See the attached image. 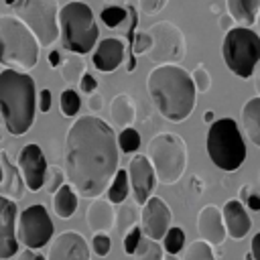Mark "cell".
<instances>
[{
	"mask_svg": "<svg viewBox=\"0 0 260 260\" xmlns=\"http://www.w3.org/2000/svg\"><path fill=\"white\" fill-rule=\"evenodd\" d=\"M118 140L114 128L93 116H77L65 134L63 173L77 197L95 199L106 193L118 167Z\"/></svg>",
	"mask_w": 260,
	"mask_h": 260,
	"instance_id": "cell-1",
	"label": "cell"
},
{
	"mask_svg": "<svg viewBox=\"0 0 260 260\" xmlns=\"http://www.w3.org/2000/svg\"><path fill=\"white\" fill-rule=\"evenodd\" d=\"M146 89L156 112L173 122H185L197 104V89L191 75L179 65H156L146 77Z\"/></svg>",
	"mask_w": 260,
	"mask_h": 260,
	"instance_id": "cell-2",
	"label": "cell"
},
{
	"mask_svg": "<svg viewBox=\"0 0 260 260\" xmlns=\"http://www.w3.org/2000/svg\"><path fill=\"white\" fill-rule=\"evenodd\" d=\"M0 116L12 136L30 130L37 116V87L28 73L16 69L0 71Z\"/></svg>",
	"mask_w": 260,
	"mask_h": 260,
	"instance_id": "cell-3",
	"label": "cell"
},
{
	"mask_svg": "<svg viewBox=\"0 0 260 260\" xmlns=\"http://www.w3.org/2000/svg\"><path fill=\"white\" fill-rule=\"evenodd\" d=\"M39 41L14 14H0V65L28 73L39 61Z\"/></svg>",
	"mask_w": 260,
	"mask_h": 260,
	"instance_id": "cell-4",
	"label": "cell"
},
{
	"mask_svg": "<svg viewBox=\"0 0 260 260\" xmlns=\"http://www.w3.org/2000/svg\"><path fill=\"white\" fill-rule=\"evenodd\" d=\"M59 39L73 55H87L100 39V28L85 2L71 0L59 8Z\"/></svg>",
	"mask_w": 260,
	"mask_h": 260,
	"instance_id": "cell-5",
	"label": "cell"
},
{
	"mask_svg": "<svg viewBox=\"0 0 260 260\" xmlns=\"http://www.w3.org/2000/svg\"><path fill=\"white\" fill-rule=\"evenodd\" d=\"M146 156L154 169L156 183L175 185L183 179L189 162V150L181 134L177 132H158L148 140Z\"/></svg>",
	"mask_w": 260,
	"mask_h": 260,
	"instance_id": "cell-6",
	"label": "cell"
},
{
	"mask_svg": "<svg viewBox=\"0 0 260 260\" xmlns=\"http://www.w3.org/2000/svg\"><path fill=\"white\" fill-rule=\"evenodd\" d=\"M205 150L217 169L225 173L238 171L246 160V142L236 120L219 118L213 124H209Z\"/></svg>",
	"mask_w": 260,
	"mask_h": 260,
	"instance_id": "cell-7",
	"label": "cell"
},
{
	"mask_svg": "<svg viewBox=\"0 0 260 260\" xmlns=\"http://www.w3.org/2000/svg\"><path fill=\"white\" fill-rule=\"evenodd\" d=\"M221 55L225 67L236 77L248 79L254 75L260 63V37L256 30L246 26H234L225 32L221 43Z\"/></svg>",
	"mask_w": 260,
	"mask_h": 260,
	"instance_id": "cell-8",
	"label": "cell"
},
{
	"mask_svg": "<svg viewBox=\"0 0 260 260\" xmlns=\"http://www.w3.org/2000/svg\"><path fill=\"white\" fill-rule=\"evenodd\" d=\"M35 35L41 49H49L59 39V2L57 0H16L12 12Z\"/></svg>",
	"mask_w": 260,
	"mask_h": 260,
	"instance_id": "cell-9",
	"label": "cell"
},
{
	"mask_svg": "<svg viewBox=\"0 0 260 260\" xmlns=\"http://www.w3.org/2000/svg\"><path fill=\"white\" fill-rule=\"evenodd\" d=\"M150 37L148 59L154 65H179L185 57L187 41L183 30L171 20H158L146 28Z\"/></svg>",
	"mask_w": 260,
	"mask_h": 260,
	"instance_id": "cell-10",
	"label": "cell"
},
{
	"mask_svg": "<svg viewBox=\"0 0 260 260\" xmlns=\"http://www.w3.org/2000/svg\"><path fill=\"white\" fill-rule=\"evenodd\" d=\"M16 240L28 250H41L53 240V219L45 205L35 203L16 215Z\"/></svg>",
	"mask_w": 260,
	"mask_h": 260,
	"instance_id": "cell-11",
	"label": "cell"
},
{
	"mask_svg": "<svg viewBox=\"0 0 260 260\" xmlns=\"http://www.w3.org/2000/svg\"><path fill=\"white\" fill-rule=\"evenodd\" d=\"M128 183H130V195L136 205H144L148 197H152V191L156 187V175L146 154H134L128 162Z\"/></svg>",
	"mask_w": 260,
	"mask_h": 260,
	"instance_id": "cell-12",
	"label": "cell"
},
{
	"mask_svg": "<svg viewBox=\"0 0 260 260\" xmlns=\"http://www.w3.org/2000/svg\"><path fill=\"white\" fill-rule=\"evenodd\" d=\"M18 171L22 175V181H24V187L32 193L41 191L43 185H45V175H47V158H45V152L41 150L39 144L35 142H28L20 148L18 152Z\"/></svg>",
	"mask_w": 260,
	"mask_h": 260,
	"instance_id": "cell-13",
	"label": "cell"
},
{
	"mask_svg": "<svg viewBox=\"0 0 260 260\" xmlns=\"http://www.w3.org/2000/svg\"><path fill=\"white\" fill-rule=\"evenodd\" d=\"M173 221V211L171 207L156 195L148 197V201L140 209V230L146 238L160 242L167 230L171 228Z\"/></svg>",
	"mask_w": 260,
	"mask_h": 260,
	"instance_id": "cell-14",
	"label": "cell"
},
{
	"mask_svg": "<svg viewBox=\"0 0 260 260\" xmlns=\"http://www.w3.org/2000/svg\"><path fill=\"white\" fill-rule=\"evenodd\" d=\"M45 258L47 260H91V254L83 234L67 230L57 234V238L49 242V252Z\"/></svg>",
	"mask_w": 260,
	"mask_h": 260,
	"instance_id": "cell-15",
	"label": "cell"
},
{
	"mask_svg": "<svg viewBox=\"0 0 260 260\" xmlns=\"http://www.w3.org/2000/svg\"><path fill=\"white\" fill-rule=\"evenodd\" d=\"M16 215V201L0 195V260H8L18 254Z\"/></svg>",
	"mask_w": 260,
	"mask_h": 260,
	"instance_id": "cell-16",
	"label": "cell"
},
{
	"mask_svg": "<svg viewBox=\"0 0 260 260\" xmlns=\"http://www.w3.org/2000/svg\"><path fill=\"white\" fill-rule=\"evenodd\" d=\"M126 45L124 41L116 37H106L98 41V45L91 51V65L102 73H112L124 63Z\"/></svg>",
	"mask_w": 260,
	"mask_h": 260,
	"instance_id": "cell-17",
	"label": "cell"
},
{
	"mask_svg": "<svg viewBox=\"0 0 260 260\" xmlns=\"http://www.w3.org/2000/svg\"><path fill=\"white\" fill-rule=\"evenodd\" d=\"M197 232L199 238L211 246H221L228 238L225 225L221 219V209L215 205H203L197 213Z\"/></svg>",
	"mask_w": 260,
	"mask_h": 260,
	"instance_id": "cell-18",
	"label": "cell"
},
{
	"mask_svg": "<svg viewBox=\"0 0 260 260\" xmlns=\"http://www.w3.org/2000/svg\"><path fill=\"white\" fill-rule=\"evenodd\" d=\"M221 219L225 225V234L234 240H242L252 230V217L240 199H230L221 207Z\"/></svg>",
	"mask_w": 260,
	"mask_h": 260,
	"instance_id": "cell-19",
	"label": "cell"
},
{
	"mask_svg": "<svg viewBox=\"0 0 260 260\" xmlns=\"http://www.w3.org/2000/svg\"><path fill=\"white\" fill-rule=\"evenodd\" d=\"M114 219H116V209L108 199L104 197L91 199V203L85 209V223L89 225L91 232L108 234L110 230H114Z\"/></svg>",
	"mask_w": 260,
	"mask_h": 260,
	"instance_id": "cell-20",
	"label": "cell"
},
{
	"mask_svg": "<svg viewBox=\"0 0 260 260\" xmlns=\"http://www.w3.org/2000/svg\"><path fill=\"white\" fill-rule=\"evenodd\" d=\"M0 167H2V183H0V189H2V195L12 199V201H18L24 197V181H22V175L18 171L16 165L10 162L8 154L4 150H0Z\"/></svg>",
	"mask_w": 260,
	"mask_h": 260,
	"instance_id": "cell-21",
	"label": "cell"
},
{
	"mask_svg": "<svg viewBox=\"0 0 260 260\" xmlns=\"http://www.w3.org/2000/svg\"><path fill=\"white\" fill-rule=\"evenodd\" d=\"M110 118L114 122V126L118 128H128L134 124L136 120V104L132 100L130 93L122 91V93H116L110 102Z\"/></svg>",
	"mask_w": 260,
	"mask_h": 260,
	"instance_id": "cell-22",
	"label": "cell"
},
{
	"mask_svg": "<svg viewBox=\"0 0 260 260\" xmlns=\"http://www.w3.org/2000/svg\"><path fill=\"white\" fill-rule=\"evenodd\" d=\"M228 14L236 20V26L250 28L260 12V0H225Z\"/></svg>",
	"mask_w": 260,
	"mask_h": 260,
	"instance_id": "cell-23",
	"label": "cell"
},
{
	"mask_svg": "<svg viewBox=\"0 0 260 260\" xmlns=\"http://www.w3.org/2000/svg\"><path fill=\"white\" fill-rule=\"evenodd\" d=\"M242 128L250 142L260 148V98H250L242 108Z\"/></svg>",
	"mask_w": 260,
	"mask_h": 260,
	"instance_id": "cell-24",
	"label": "cell"
},
{
	"mask_svg": "<svg viewBox=\"0 0 260 260\" xmlns=\"http://www.w3.org/2000/svg\"><path fill=\"white\" fill-rule=\"evenodd\" d=\"M77 193L73 191V187L69 183H63L55 193H53V211L57 217L61 219H69L73 217V213L77 211Z\"/></svg>",
	"mask_w": 260,
	"mask_h": 260,
	"instance_id": "cell-25",
	"label": "cell"
},
{
	"mask_svg": "<svg viewBox=\"0 0 260 260\" xmlns=\"http://www.w3.org/2000/svg\"><path fill=\"white\" fill-rule=\"evenodd\" d=\"M140 219V211L138 205L134 201H124L120 203V209L116 211V219H114V230L118 232V236L122 238L128 230H132L134 225H138Z\"/></svg>",
	"mask_w": 260,
	"mask_h": 260,
	"instance_id": "cell-26",
	"label": "cell"
},
{
	"mask_svg": "<svg viewBox=\"0 0 260 260\" xmlns=\"http://www.w3.org/2000/svg\"><path fill=\"white\" fill-rule=\"evenodd\" d=\"M130 195V183H128V173L126 169H118L116 175L112 177L108 189H106V199L112 203V205H120L128 199Z\"/></svg>",
	"mask_w": 260,
	"mask_h": 260,
	"instance_id": "cell-27",
	"label": "cell"
},
{
	"mask_svg": "<svg viewBox=\"0 0 260 260\" xmlns=\"http://www.w3.org/2000/svg\"><path fill=\"white\" fill-rule=\"evenodd\" d=\"M59 67H61V77L65 83H79L81 75L87 71L81 55H73V53H69V57H65Z\"/></svg>",
	"mask_w": 260,
	"mask_h": 260,
	"instance_id": "cell-28",
	"label": "cell"
},
{
	"mask_svg": "<svg viewBox=\"0 0 260 260\" xmlns=\"http://www.w3.org/2000/svg\"><path fill=\"white\" fill-rule=\"evenodd\" d=\"M134 260H162L165 258V250L160 246V242H154L146 236H142V240L138 242V248L134 250Z\"/></svg>",
	"mask_w": 260,
	"mask_h": 260,
	"instance_id": "cell-29",
	"label": "cell"
},
{
	"mask_svg": "<svg viewBox=\"0 0 260 260\" xmlns=\"http://www.w3.org/2000/svg\"><path fill=\"white\" fill-rule=\"evenodd\" d=\"M160 246L165 250V254H179L185 248V232L179 225H171L167 230V234L160 240Z\"/></svg>",
	"mask_w": 260,
	"mask_h": 260,
	"instance_id": "cell-30",
	"label": "cell"
},
{
	"mask_svg": "<svg viewBox=\"0 0 260 260\" xmlns=\"http://www.w3.org/2000/svg\"><path fill=\"white\" fill-rule=\"evenodd\" d=\"M59 108H61V114L67 116V118H75L81 110V98L75 89L67 87L61 91V98H59Z\"/></svg>",
	"mask_w": 260,
	"mask_h": 260,
	"instance_id": "cell-31",
	"label": "cell"
},
{
	"mask_svg": "<svg viewBox=\"0 0 260 260\" xmlns=\"http://www.w3.org/2000/svg\"><path fill=\"white\" fill-rule=\"evenodd\" d=\"M183 260H217V258H215L213 246L199 238V240H193L187 246V252H185Z\"/></svg>",
	"mask_w": 260,
	"mask_h": 260,
	"instance_id": "cell-32",
	"label": "cell"
},
{
	"mask_svg": "<svg viewBox=\"0 0 260 260\" xmlns=\"http://www.w3.org/2000/svg\"><path fill=\"white\" fill-rule=\"evenodd\" d=\"M116 140H118V150H122L124 154H132V152H136L138 146H140V134H138V130L132 128V126L122 128Z\"/></svg>",
	"mask_w": 260,
	"mask_h": 260,
	"instance_id": "cell-33",
	"label": "cell"
},
{
	"mask_svg": "<svg viewBox=\"0 0 260 260\" xmlns=\"http://www.w3.org/2000/svg\"><path fill=\"white\" fill-rule=\"evenodd\" d=\"M128 16V10L124 6H106L102 12H100V18L102 22L108 26V28H116L120 26Z\"/></svg>",
	"mask_w": 260,
	"mask_h": 260,
	"instance_id": "cell-34",
	"label": "cell"
},
{
	"mask_svg": "<svg viewBox=\"0 0 260 260\" xmlns=\"http://www.w3.org/2000/svg\"><path fill=\"white\" fill-rule=\"evenodd\" d=\"M191 79H193V85H195V89L199 91V93H205L209 87H211V75H209V71L205 69V65L203 63H199L191 73Z\"/></svg>",
	"mask_w": 260,
	"mask_h": 260,
	"instance_id": "cell-35",
	"label": "cell"
},
{
	"mask_svg": "<svg viewBox=\"0 0 260 260\" xmlns=\"http://www.w3.org/2000/svg\"><path fill=\"white\" fill-rule=\"evenodd\" d=\"M65 183V173L61 167H47V175H45V189L53 195L61 185Z\"/></svg>",
	"mask_w": 260,
	"mask_h": 260,
	"instance_id": "cell-36",
	"label": "cell"
},
{
	"mask_svg": "<svg viewBox=\"0 0 260 260\" xmlns=\"http://www.w3.org/2000/svg\"><path fill=\"white\" fill-rule=\"evenodd\" d=\"M91 250H93V254L100 256V258L108 256L110 250H112V238H110L108 234H104V232L93 234V238H91Z\"/></svg>",
	"mask_w": 260,
	"mask_h": 260,
	"instance_id": "cell-37",
	"label": "cell"
},
{
	"mask_svg": "<svg viewBox=\"0 0 260 260\" xmlns=\"http://www.w3.org/2000/svg\"><path fill=\"white\" fill-rule=\"evenodd\" d=\"M240 201L244 203L246 209H250V211H260V195H258L250 185H242V187H240Z\"/></svg>",
	"mask_w": 260,
	"mask_h": 260,
	"instance_id": "cell-38",
	"label": "cell"
},
{
	"mask_svg": "<svg viewBox=\"0 0 260 260\" xmlns=\"http://www.w3.org/2000/svg\"><path fill=\"white\" fill-rule=\"evenodd\" d=\"M142 230L138 228V225H134L132 230H128L124 236H122V246H124V252L128 254V256H132L134 254V250L138 248V242L142 240Z\"/></svg>",
	"mask_w": 260,
	"mask_h": 260,
	"instance_id": "cell-39",
	"label": "cell"
},
{
	"mask_svg": "<svg viewBox=\"0 0 260 260\" xmlns=\"http://www.w3.org/2000/svg\"><path fill=\"white\" fill-rule=\"evenodd\" d=\"M167 2H169V0H138V10H140L142 14L152 16V14H158V12L167 6Z\"/></svg>",
	"mask_w": 260,
	"mask_h": 260,
	"instance_id": "cell-40",
	"label": "cell"
},
{
	"mask_svg": "<svg viewBox=\"0 0 260 260\" xmlns=\"http://www.w3.org/2000/svg\"><path fill=\"white\" fill-rule=\"evenodd\" d=\"M150 37H148V32L146 30H142V32H138L136 37H134V45H132V55L136 57V55H142V53H148V49H150Z\"/></svg>",
	"mask_w": 260,
	"mask_h": 260,
	"instance_id": "cell-41",
	"label": "cell"
},
{
	"mask_svg": "<svg viewBox=\"0 0 260 260\" xmlns=\"http://www.w3.org/2000/svg\"><path fill=\"white\" fill-rule=\"evenodd\" d=\"M98 89V79L89 73V71H85L83 75H81V79H79V91H83L85 95H89V93H93Z\"/></svg>",
	"mask_w": 260,
	"mask_h": 260,
	"instance_id": "cell-42",
	"label": "cell"
},
{
	"mask_svg": "<svg viewBox=\"0 0 260 260\" xmlns=\"http://www.w3.org/2000/svg\"><path fill=\"white\" fill-rule=\"evenodd\" d=\"M51 102H53V100H51V89H47V87H45V89H41V93L37 95V106L41 108V112H43V114L51 110Z\"/></svg>",
	"mask_w": 260,
	"mask_h": 260,
	"instance_id": "cell-43",
	"label": "cell"
},
{
	"mask_svg": "<svg viewBox=\"0 0 260 260\" xmlns=\"http://www.w3.org/2000/svg\"><path fill=\"white\" fill-rule=\"evenodd\" d=\"M102 108H104V100H102V95H100L98 91L89 93V98H87V110H89L91 114H98Z\"/></svg>",
	"mask_w": 260,
	"mask_h": 260,
	"instance_id": "cell-44",
	"label": "cell"
},
{
	"mask_svg": "<svg viewBox=\"0 0 260 260\" xmlns=\"http://www.w3.org/2000/svg\"><path fill=\"white\" fill-rule=\"evenodd\" d=\"M14 260H47L43 254H39L37 250H28V248H24L20 254H16V258Z\"/></svg>",
	"mask_w": 260,
	"mask_h": 260,
	"instance_id": "cell-45",
	"label": "cell"
},
{
	"mask_svg": "<svg viewBox=\"0 0 260 260\" xmlns=\"http://www.w3.org/2000/svg\"><path fill=\"white\" fill-rule=\"evenodd\" d=\"M219 28L223 30V32H228V30H232L234 26H236V20L230 16V14H219Z\"/></svg>",
	"mask_w": 260,
	"mask_h": 260,
	"instance_id": "cell-46",
	"label": "cell"
},
{
	"mask_svg": "<svg viewBox=\"0 0 260 260\" xmlns=\"http://www.w3.org/2000/svg\"><path fill=\"white\" fill-rule=\"evenodd\" d=\"M47 61H49V65H51L53 69H57V67L61 65V61H63V59H61V53H59L57 49H51V51H49V55H47Z\"/></svg>",
	"mask_w": 260,
	"mask_h": 260,
	"instance_id": "cell-47",
	"label": "cell"
},
{
	"mask_svg": "<svg viewBox=\"0 0 260 260\" xmlns=\"http://www.w3.org/2000/svg\"><path fill=\"white\" fill-rule=\"evenodd\" d=\"M252 258L260 260V232L254 234V238H252Z\"/></svg>",
	"mask_w": 260,
	"mask_h": 260,
	"instance_id": "cell-48",
	"label": "cell"
},
{
	"mask_svg": "<svg viewBox=\"0 0 260 260\" xmlns=\"http://www.w3.org/2000/svg\"><path fill=\"white\" fill-rule=\"evenodd\" d=\"M254 73H256V75H254V89H256V93H258V98H260V63H258V67H256Z\"/></svg>",
	"mask_w": 260,
	"mask_h": 260,
	"instance_id": "cell-49",
	"label": "cell"
},
{
	"mask_svg": "<svg viewBox=\"0 0 260 260\" xmlns=\"http://www.w3.org/2000/svg\"><path fill=\"white\" fill-rule=\"evenodd\" d=\"M203 122L213 124V122H215V112H213V110H207V112L203 114Z\"/></svg>",
	"mask_w": 260,
	"mask_h": 260,
	"instance_id": "cell-50",
	"label": "cell"
},
{
	"mask_svg": "<svg viewBox=\"0 0 260 260\" xmlns=\"http://www.w3.org/2000/svg\"><path fill=\"white\" fill-rule=\"evenodd\" d=\"M108 6H124V2L126 0H104Z\"/></svg>",
	"mask_w": 260,
	"mask_h": 260,
	"instance_id": "cell-51",
	"label": "cell"
},
{
	"mask_svg": "<svg viewBox=\"0 0 260 260\" xmlns=\"http://www.w3.org/2000/svg\"><path fill=\"white\" fill-rule=\"evenodd\" d=\"M162 260H181V258H179L177 254H165V258H162Z\"/></svg>",
	"mask_w": 260,
	"mask_h": 260,
	"instance_id": "cell-52",
	"label": "cell"
},
{
	"mask_svg": "<svg viewBox=\"0 0 260 260\" xmlns=\"http://www.w3.org/2000/svg\"><path fill=\"white\" fill-rule=\"evenodd\" d=\"M256 32H258V37H260V12H258V16H256Z\"/></svg>",
	"mask_w": 260,
	"mask_h": 260,
	"instance_id": "cell-53",
	"label": "cell"
},
{
	"mask_svg": "<svg viewBox=\"0 0 260 260\" xmlns=\"http://www.w3.org/2000/svg\"><path fill=\"white\" fill-rule=\"evenodd\" d=\"M2 2H4L6 6H14V4H16V0H2Z\"/></svg>",
	"mask_w": 260,
	"mask_h": 260,
	"instance_id": "cell-54",
	"label": "cell"
},
{
	"mask_svg": "<svg viewBox=\"0 0 260 260\" xmlns=\"http://www.w3.org/2000/svg\"><path fill=\"white\" fill-rule=\"evenodd\" d=\"M0 183H2V167H0Z\"/></svg>",
	"mask_w": 260,
	"mask_h": 260,
	"instance_id": "cell-55",
	"label": "cell"
}]
</instances>
